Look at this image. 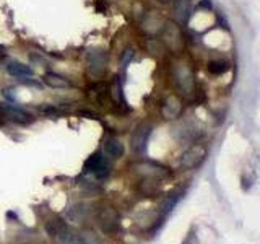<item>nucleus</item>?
<instances>
[{
  "instance_id": "1",
  "label": "nucleus",
  "mask_w": 260,
  "mask_h": 244,
  "mask_svg": "<svg viewBox=\"0 0 260 244\" xmlns=\"http://www.w3.org/2000/svg\"><path fill=\"white\" fill-rule=\"evenodd\" d=\"M64 244H103L98 235H94L90 230H76L72 226H65L62 233L57 238Z\"/></svg>"
},
{
  "instance_id": "2",
  "label": "nucleus",
  "mask_w": 260,
  "mask_h": 244,
  "mask_svg": "<svg viewBox=\"0 0 260 244\" xmlns=\"http://www.w3.org/2000/svg\"><path fill=\"white\" fill-rule=\"evenodd\" d=\"M96 220L104 233H114L119 228V213L111 205L99 207L96 212Z\"/></svg>"
},
{
  "instance_id": "3",
  "label": "nucleus",
  "mask_w": 260,
  "mask_h": 244,
  "mask_svg": "<svg viewBox=\"0 0 260 244\" xmlns=\"http://www.w3.org/2000/svg\"><path fill=\"white\" fill-rule=\"evenodd\" d=\"M206 156V147L202 143H195L191 148L186 150L181 156V166L184 170H192V168L198 166L200 163L205 160Z\"/></svg>"
},
{
  "instance_id": "4",
  "label": "nucleus",
  "mask_w": 260,
  "mask_h": 244,
  "mask_svg": "<svg viewBox=\"0 0 260 244\" xmlns=\"http://www.w3.org/2000/svg\"><path fill=\"white\" fill-rule=\"evenodd\" d=\"M137 168V171L143 176H148L151 179H156V181H161V179H166L171 176V171L166 166L159 165V163H151V161H145V163H138V165H133Z\"/></svg>"
},
{
  "instance_id": "5",
  "label": "nucleus",
  "mask_w": 260,
  "mask_h": 244,
  "mask_svg": "<svg viewBox=\"0 0 260 244\" xmlns=\"http://www.w3.org/2000/svg\"><path fill=\"white\" fill-rule=\"evenodd\" d=\"M85 171L96 174L99 179H103V178H108V174L111 171V166H109V163L106 161L101 155L94 153V155H91L90 158L86 160V163H85Z\"/></svg>"
},
{
  "instance_id": "6",
  "label": "nucleus",
  "mask_w": 260,
  "mask_h": 244,
  "mask_svg": "<svg viewBox=\"0 0 260 244\" xmlns=\"http://www.w3.org/2000/svg\"><path fill=\"white\" fill-rule=\"evenodd\" d=\"M151 133V125L150 124H140L137 129H135L133 135H132V148L133 152L137 153H143L146 148V142H148V137Z\"/></svg>"
},
{
  "instance_id": "7",
  "label": "nucleus",
  "mask_w": 260,
  "mask_h": 244,
  "mask_svg": "<svg viewBox=\"0 0 260 244\" xmlns=\"http://www.w3.org/2000/svg\"><path fill=\"white\" fill-rule=\"evenodd\" d=\"M0 114H2L5 119L16 122V124H29V122H33L31 114H28V113L21 111V109H18V108H13V106L0 108Z\"/></svg>"
},
{
  "instance_id": "8",
  "label": "nucleus",
  "mask_w": 260,
  "mask_h": 244,
  "mask_svg": "<svg viewBox=\"0 0 260 244\" xmlns=\"http://www.w3.org/2000/svg\"><path fill=\"white\" fill-rule=\"evenodd\" d=\"M182 111V101L177 96L171 95L169 98H166L163 103L161 108V114L164 119H176L179 118V114Z\"/></svg>"
},
{
  "instance_id": "9",
  "label": "nucleus",
  "mask_w": 260,
  "mask_h": 244,
  "mask_svg": "<svg viewBox=\"0 0 260 244\" xmlns=\"http://www.w3.org/2000/svg\"><path fill=\"white\" fill-rule=\"evenodd\" d=\"M103 152L108 158H121L126 148H124V143L121 140H117L114 137H108L103 142Z\"/></svg>"
},
{
  "instance_id": "10",
  "label": "nucleus",
  "mask_w": 260,
  "mask_h": 244,
  "mask_svg": "<svg viewBox=\"0 0 260 244\" xmlns=\"http://www.w3.org/2000/svg\"><path fill=\"white\" fill-rule=\"evenodd\" d=\"M88 63H90V70L94 73V75H101L104 70H106V57L103 52H90V56H88Z\"/></svg>"
},
{
  "instance_id": "11",
  "label": "nucleus",
  "mask_w": 260,
  "mask_h": 244,
  "mask_svg": "<svg viewBox=\"0 0 260 244\" xmlns=\"http://www.w3.org/2000/svg\"><path fill=\"white\" fill-rule=\"evenodd\" d=\"M164 36H166V43L169 44L171 49L177 51L181 48L182 44V36H181V31L174 23H168L166 25V31H164Z\"/></svg>"
},
{
  "instance_id": "12",
  "label": "nucleus",
  "mask_w": 260,
  "mask_h": 244,
  "mask_svg": "<svg viewBox=\"0 0 260 244\" xmlns=\"http://www.w3.org/2000/svg\"><path fill=\"white\" fill-rule=\"evenodd\" d=\"M90 95L96 100L99 104H103L106 101H109V96H111V90H109V85L108 83H94L90 86Z\"/></svg>"
},
{
  "instance_id": "13",
  "label": "nucleus",
  "mask_w": 260,
  "mask_h": 244,
  "mask_svg": "<svg viewBox=\"0 0 260 244\" xmlns=\"http://www.w3.org/2000/svg\"><path fill=\"white\" fill-rule=\"evenodd\" d=\"M65 226H67V223H65L61 217H52V218H49V220L46 222L44 230H46V233L49 235L51 238H54V240H57L59 235L62 233V230L65 228Z\"/></svg>"
},
{
  "instance_id": "14",
  "label": "nucleus",
  "mask_w": 260,
  "mask_h": 244,
  "mask_svg": "<svg viewBox=\"0 0 260 244\" xmlns=\"http://www.w3.org/2000/svg\"><path fill=\"white\" fill-rule=\"evenodd\" d=\"M44 83L51 86V88H68V86H72V83L67 78L54 72H47L44 75Z\"/></svg>"
},
{
  "instance_id": "15",
  "label": "nucleus",
  "mask_w": 260,
  "mask_h": 244,
  "mask_svg": "<svg viewBox=\"0 0 260 244\" xmlns=\"http://www.w3.org/2000/svg\"><path fill=\"white\" fill-rule=\"evenodd\" d=\"M7 70L10 75L18 77V78H26V77H31L33 75V68L26 65V63H21V62H10Z\"/></svg>"
},
{
  "instance_id": "16",
  "label": "nucleus",
  "mask_w": 260,
  "mask_h": 244,
  "mask_svg": "<svg viewBox=\"0 0 260 244\" xmlns=\"http://www.w3.org/2000/svg\"><path fill=\"white\" fill-rule=\"evenodd\" d=\"M179 199H181V192H173L171 194L168 199H166V202L163 203V207H161V213H163V217H166V215L173 210L174 208V205L177 202H179Z\"/></svg>"
},
{
  "instance_id": "17",
  "label": "nucleus",
  "mask_w": 260,
  "mask_h": 244,
  "mask_svg": "<svg viewBox=\"0 0 260 244\" xmlns=\"http://www.w3.org/2000/svg\"><path fill=\"white\" fill-rule=\"evenodd\" d=\"M228 63L224 61H213L208 63V72L213 73V75H223L228 72Z\"/></svg>"
}]
</instances>
